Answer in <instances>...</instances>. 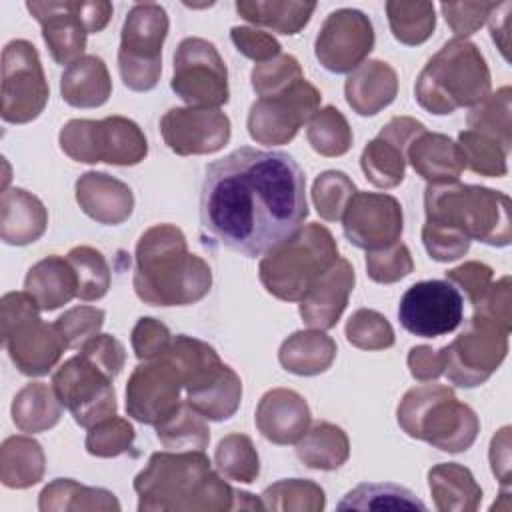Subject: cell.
Segmentation results:
<instances>
[{
	"label": "cell",
	"mask_w": 512,
	"mask_h": 512,
	"mask_svg": "<svg viewBox=\"0 0 512 512\" xmlns=\"http://www.w3.org/2000/svg\"><path fill=\"white\" fill-rule=\"evenodd\" d=\"M306 216V178L288 152L244 146L206 166L200 222L226 248L262 256L296 234Z\"/></svg>",
	"instance_id": "cell-1"
},
{
	"label": "cell",
	"mask_w": 512,
	"mask_h": 512,
	"mask_svg": "<svg viewBox=\"0 0 512 512\" xmlns=\"http://www.w3.org/2000/svg\"><path fill=\"white\" fill-rule=\"evenodd\" d=\"M140 512L234 510L236 490L214 472L202 450L154 452L134 478Z\"/></svg>",
	"instance_id": "cell-2"
},
{
	"label": "cell",
	"mask_w": 512,
	"mask_h": 512,
	"mask_svg": "<svg viewBox=\"0 0 512 512\" xmlns=\"http://www.w3.org/2000/svg\"><path fill=\"white\" fill-rule=\"evenodd\" d=\"M132 284L136 296L150 306H188L210 292L212 270L188 252L178 226L156 224L138 238Z\"/></svg>",
	"instance_id": "cell-3"
},
{
	"label": "cell",
	"mask_w": 512,
	"mask_h": 512,
	"mask_svg": "<svg viewBox=\"0 0 512 512\" xmlns=\"http://www.w3.org/2000/svg\"><path fill=\"white\" fill-rule=\"evenodd\" d=\"M490 84V68L480 48L468 38H452L420 70L414 98L426 112L446 116L484 100Z\"/></svg>",
	"instance_id": "cell-4"
},
{
	"label": "cell",
	"mask_w": 512,
	"mask_h": 512,
	"mask_svg": "<svg viewBox=\"0 0 512 512\" xmlns=\"http://www.w3.org/2000/svg\"><path fill=\"white\" fill-rule=\"evenodd\" d=\"M426 220L458 230L470 240L506 248L512 242L510 198L476 184H428L424 190Z\"/></svg>",
	"instance_id": "cell-5"
},
{
	"label": "cell",
	"mask_w": 512,
	"mask_h": 512,
	"mask_svg": "<svg viewBox=\"0 0 512 512\" xmlns=\"http://www.w3.org/2000/svg\"><path fill=\"white\" fill-rule=\"evenodd\" d=\"M396 418L406 436L450 454L468 450L480 432L476 412L442 384L410 388L396 408Z\"/></svg>",
	"instance_id": "cell-6"
},
{
	"label": "cell",
	"mask_w": 512,
	"mask_h": 512,
	"mask_svg": "<svg viewBox=\"0 0 512 512\" xmlns=\"http://www.w3.org/2000/svg\"><path fill=\"white\" fill-rule=\"evenodd\" d=\"M164 354L182 376L184 402L190 408L214 422L228 420L236 414L242 400V380L220 360L210 344L178 334L172 336Z\"/></svg>",
	"instance_id": "cell-7"
},
{
	"label": "cell",
	"mask_w": 512,
	"mask_h": 512,
	"mask_svg": "<svg viewBox=\"0 0 512 512\" xmlns=\"http://www.w3.org/2000/svg\"><path fill=\"white\" fill-rule=\"evenodd\" d=\"M332 232L308 222L296 234L262 254L258 276L268 294L284 302H300L310 286L338 260Z\"/></svg>",
	"instance_id": "cell-8"
},
{
	"label": "cell",
	"mask_w": 512,
	"mask_h": 512,
	"mask_svg": "<svg viewBox=\"0 0 512 512\" xmlns=\"http://www.w3.org/2000/svg\"><path fill=\"white\" fill-rule=\"evenodd\" d=\"M2 344L24 376L48 374L66 350L56 324L40 318L38 304L26 292H8L0 300Z\"/></svg>",
	"instance_id": "cell-9"
},
{
	"label": "cell",
	"mask_w": 512,
	"mask_h": 512,
	"mask_svg": "<svg viewBox=\"0 0 512 512\" xmlns=\"http://www.w3.org/2000/svg\"><path fill=\"white\" fill-rule=\"evenodd\" d=\"M58 142L68 158L84 164L106 162L112 166H136L148 154L142 128L126 116L68 120L58 134Z\"/></svg>",
	"instance_id": "cell-10"
},
{
	"label": "cell",
	"mask_w": 512,
	"mask_h": 512,
	"mask_svg": "<svg viewBox=\"0 0 512 512\" xmlns=\"http://www.w3.org/2000/svg\"><path fill=\"white\" fill-rule=\"evenodd\" d=\"M168 26V14L160 4L144 2L128 10L118 48V72L126 88L148 92L158 84Z\"/></svg>",
	"instance_id": "cell-11"
},
{
	"label": "cell",
	"mask_w": 512,
	"mask_h": 512,
	"mask_svg": "<svg viewBox=\"0 0 512 512\" xmlns=\"http://www.w3.org/2000/svg\"><path fill=\"white\" fill-rule=\"evenodd\" d=\"M28 12L42 26V38L56 64L70 66L84 56L88 34L102 32L112 18V4L106 0H32Z\"/></svg>",
	"instance_id": "cell-12"
},
{
	"label": "cell",
	"mask_w": 512,
	"mask_h": 512,
	"mask_svg": "<svg viewBox=\"0 0 512 512\" xmlns=\"http://www.w3.org/2000/svg\"><path fill=\"white\" fill-rule=\"evenodd\" d=\"M508 334L494 320L472 314L464 330L450 344L442 346L448 380L460 388L484 384L508 354Z\"/></svg>",
	"instance_id": "cell-13"
},
{
	"label": "cell",
	"mask_w": 512,
	"mask_h": 512,
	"mask_svg": "<svg viewBox=\"0 0 512 512\" xmlns=\"http://www.w3.org/2000/svg\"><path fill=\"white\" fill-rule=\"evenodd\" d=\"M0 96V116L4 122L26 124L44 112L50 88L32 42L16 38L4 46Z\"/></svg>",
	"instance_id": "cell-14"
},
{
	"label": "cell",
	"mask_w": 512,
	"mask_h": 512,
	"mask_svg": "<svg viewBox=\"0 0 512 512\" xmlns=\"http://www.w3.org/2000/svg\"><path fill=\"white\" fill-rule=\"evenodd\" d=\"M172 90L192 108H220L228 102V70L216 46L188 36L174 52Z\"/></svg>",
	"instance_id": "cell-15"
},
{
	"label": "cell",
	"mask_w": 512,
	"mask_h": 512,
	"mask_svg": "<svg viewBox=\"0 0 512 512\" xmlns=\"http://www.w3.org/2000/svg\"><path fill=\"white\" fill-rule=\"evenodd\" d=\"M112 380L84 354L64 360L52 374V386L60 402L82 428H90L116 414Z\"/></svg>",
	"instance_id": "cell-16"
},
{
	"label": "cell",
	"mask_w": 512,
	"mask_h": 512,
	"mask_svg": "<svg viewBox=\"0 0 512 512\" xmlns=\"http://www.w3.org/2000/svg\"><path fill=\"white\" fill-rule=\"evenodd\" d=\"M322 94L306 78L296 80L286 90L258 98L248 112L246 128L254 142L266 146L288 144L302 124L320 108Z\"/></svg>",
	"instance_id": "cell-17"
},
{
	"label": "cell",
	"mask_w": 512,
	"mask_h": 512,
	"mask_svg": "<svg viewBox=\"0 0 512 512\" xmlns=\"http://www.w3.org/2000/svg\"><path fill=\"white\" fill-rule=\"evenodd\" d=\"M464 298L448 280H422L400 298L398 320L404 330L420 338H438L462 324Z\"/></svg>",
	"instance_id": "cell-18"
},
{
	"label": "cell",
	"mask_w": 512,
	"mask_h": 512,
	"mask_svg": "<svg viewBox=\"0 0 512 512\" xmlns=\"http://www.w3.org/2000/svg\"><path fill=\"white\" fill-rule=\"evenodd\" d=\"M374 26L356 8H338L326 16L314 42V56L334 74H350L374 48Z\"/></svg>",
	"instance_id": "cell-19"
},
{
	"label": "cell",
	"mask_w": 512,
	"mask_h": 512,
	"mask_svg": "<svg viewBox=\"0 0 512 512\" xmlns=\"http://www.w3.org/2000/svg\"><path fill=\"white\" fill-rule=\"evenodd\" d=\"M182 390V376L166 356L140 362L126 382V412L156 426L180 408Z\"/></svg>",
	"instance_id": "cell-20"
},
{
	"label": "cell",
	"mask_w": 512,
	"mask_h": 512,
	"mask_svg": "<svg viewBox=\"0 0 512 512\" xmlns=\"http://www.w3.org/2000/svg\"><path fill=\"white\" fill-rule=\"evenodd\" d=\"M402 228V206L390 194L356 192L342 216L344 236L366 252L392 246L400 240Z\"/></svg>",
	"instance_id": "cell-21"
},
{
	"label": "cell",
	"mask_w": 512,
	"mask_h": 512,
	"mask_svg": "<svg viewBox=\"0 0 512 512\" xmlns=\"http://www.w3.org/2000/svg\"><path fill=\"white\" fill-rule=\"evenodd\" d=\"M166 146L178 156L214 154L232 134L230 118L218 108H170L160 118Z\"/></svg>",
	"instance_id": "cell-22"
},
{
	"label": "cell",
	"mask_w": 512,
	"mask_h": 512,
	"mask_svg": "<svg viewBox=\"0 0 512 512\" xmlns=\"http://www.w3.org/2000/svg\"><path fill=\"white\" fill-rule=\"evenodd\" d=\"M424 130L416 118L394 116L362 150L360 166L366 180L384 190L398 186L406 174L408 146Z\"/></svg>",
	"instance_id": "cell-23"
},
{
	"label": "cell",
	"mask_w": 512,
	"mask_h": 512,
	"mask_svg": "<svg viewBox=\"0 0 512 512\" xmlns=\"http://www.w3.org/2000/svg\"><path fill=\"white\" fill-rule=\"evenodd\" d=\"M356 274L346 258H338L302 296L300 316L306 326L330 330L338 324L354 290Z\"/></svg>",
	"instance_id": "cell-24"
},
{
	"label": "cell",
	"mask_w": 512,
	"mask_h": 512,
	"mask_svg": "<svg viewBox=\"0 0 512 512\" xmlns=\"http://www.w3.org/2000/svg\"><path fill=\"white\" fill-rule=\"evenodd\" d=\"M258 432L272 444H296L310 426V408L302 394L290 388L268 390L254 414Z\"/></svg>",
	"instance_id": "cell-25"
},
{
	"label": "cell",
	"mask_w": 512,
	"mask_h": 512,
	"mask_svg": "<svg viewBox=\"0 0 512 512\" xmlns=\"http://www.w3.org/2000/svg\"><path fill=\"white\" fill-rule=\"evenodd\" d=\"M76 202L86 216L106 226L126 222L134 210V194L130 186L96 170L84 172L76 180Z\"/></svg>",
	"instance_id": "cell-26"
},
{
	"label": "cell",
	"mask_w": 512,
	"mask_h": 512,
	"mask_svg": "<svg viewBox=\"0 0 512 512\" xmlns=\"http://www.w3.org/2000/svg\"><path fill=\"white\" fill-rule=\"evenodd\" d=\"M406 162L428 184L458 182L464 166V156L450 136L440 132H420L408 146Z\"/></svg>",
	"instance_id": "cell-27"
},
{
	"label": "cell",
	"mask_w": 512,
	"mask_h": 512,
	"mask_svg": "<svg viewBox=\"0 0 512 512\" xmlns=\"http://www.w3.org/2000/svg\"><path fill=\"white\" fill-rule=\"evenodd\" d=\"M398 94L396 70L384 60H366L344 82L348 106L360 116H376Z\"/></svg>",
	"instance_id": "cell-28"
},
{
	"label": "cell",
	"mask_w": 512,
	"mask_h": 512,
	"mask_svg": "<svg viewBox=\"0 0 512 512\" xmlns=\"http://www.w3.org/2000/svg\"><path fill=\"white\" fill-rule=\"evenodd\" d=\"M48 226V212L40 198L24 188H6L0 198V238L10 246L36 242Z\"/></svg>",
	"instance_id": "cell-29"
},
{
	"label": "cell",
	"mask_w": 512,
	"mask_h": 512,
	"mask_svg": "<svg viewBox=\"0 0 512 512\" xmlns=\"http://www.w3.org/2000/svg\"><path fill=\"white\" fill-rule=\"evenodd\" d=\"M24 292L42 312H52L76 296L78 278L68 258L52 254L28 270L24 278Z\"/></svg>",
	"instance_id": "cell-30"
},
{
	"label": "cell",
	"mask_w": 512,
	"mask_h": 512,
	"mask_svg": "<svg viewBox=\"0 0 512 512\" xmlns=\"http://www.w3.org/2000/svg\"><path fill=\"white\" fill-rule=\"evenodd\" d=\"M112 94L110 72L102 58L86 54L66 66L60 76V96L74 108H98Z\"/></svg>",
	"instance_id": "cell-31"
},
{
	"label": "cell",
	"mask_w": 512,
	"mask_h": 512,
	"mask_svg": "<svg viewBox=\"0 0 512 512\" xmlns=\"http://www.w3.org/2000/svg\"><path fill=\"white\" fill-rule=\"evenodd\" d=\"M428 488L440 512H474L482 502V488L474 474L458 462H440L428 470Z\"/></svg>",
	"instance_id": "cell-32"
},
{
	"label": "cell",
	"mask_w": 512,
	"mask_h": 512,
	"mask_svg": "<svg viewBox=\"0 0 512 512\" xmlns=\"http://www.w3.org/2000/svg\"><path fill=\"white\" fill-rule=\"evenodd\" d=\"M336 358V342L324 330H298L290 334L278 350L282 368L296 376H316L326 372Z\"/></svg>",
	"instance_id": "cell-33"
},
{
	"label": "cell",
	"mask_w": 512,
	"mask_h": 512,
	"mask_svg": "<svg viewBox=\"0 0 512 512\" xmlns=\"http://www.w3.org/2000/svg\"><path fill=\"white\" fill-rule=\"evenodd\" d=\"M42 512H118V498L106 488L84 486L72 478H56L38 496Z\"/></svg>",
	"instance_id": "cell-34"
},
{
	"label": "cell",
	"mask_w": 512,
	"mask_h": 512,
	"mask_svg": "<svg viewBox=\"0 0 512 512\" xmlns=\"http://www.w3.org/2000/svg\"><path fill=\"white\" fill-rule=\"evenodd\" d=\"M64 404L54 386L44 382H30L22 386L12 400V420L20 432L36 434L54 428L62 418Z\"/></svg>",
	"instance_id": "cell-35"
},
{
	"label": "cell",
	"mask_w": 512,
	"mask_h": 512,
	"mask_svg": "<svg viewBox=\"0 0 512 512\" xmlns=\"http://www.w3.org/2000/svg\"><path fill=\"white\" fill-rule=\"evenodd\" d=\"M46 470V456L30 436H10L0 446V480L6 488L24 490L38 484Z\"/></svg>",
	"instance_id": "cell-36"
},
{
	"label": "cell",
	"mask_w": 512,
	"mask_h": 512,
	"mask_svg": "<svg viewBox=\"0 0 512 512\" xmlns=\"http://www.w3.org/2000/svg\"><path fill=\"white\" fill-rule=\"evenodd\" d=\"M298 460L312 470H336L350 456L346 432L332 422H314L296 442Z\"/></svg>",
	"instance_id": "cell-37"
},
{
	"label": "cell",
	"mask_w": 512,
	"mask_h": 512,
	"mask_svg": "<svg viewBox=\"0 0 512 512\" xmlns=\"http://www.w3.org/2000/svg\"><path fill=\"white\" fill-rule=\"evenodd\" d=\"M316 10V2L296 0H238L236 12L256 26L270 28L272 32L294 36L298 34Z\"/></svg>",
	"instance_id": "cell-38"
},
{
	"label": "cell",
	"mask_w": 512,
	"mask_h": 512,
	"mask_svg": "<svg viewBox=\"0 0 512 512\" xmlns=\"http://www.w3.org/2000/svg\"><path fill=\"white\" fill-rule=\"evenodd\" d=\"M154 428H156V438L168 450H176V452L202 450L204 452V448L210 442V428L206 424V418L198 414L194 408H190L186 402H182L174 414H170L166 420H162Z\"/></svg>",
	"instance_id": "cell-39"
},
{
	"label": "cell",
	"mask_w": 512,
	"mask_h": 512,
	"mask_svg": "<svg viewBox=\"0 0 512 512\" xmlns=\"http://www.w3.org/2000/svg\"><path fill=\"white\" fill-rule=\"evenodd\" d=\"M264 510L274 512H320L326 508L324 490L306 478H284L260 494Z\"/></svg>",
	"instance_id": "cell-40"
},
{
	"label": "cell",
	"mask_w": 512,
	"mask_h": 512,
	"mask_svg": "<svg viewBox=\"0 0 512 512\" xmlns=\"http://www.w3.org/2000/svg\"><path fill=\"white\" fill-rule=\"evenodd\" d=\"M386 16L392 36L406 46L426 42L436 28V12L432 2H386Z\"/></svg>",
	"instance_id": "cell-41"
},
{
	"label": "cell",
	"mask_w": 512,
	"mask_h": 512,
	"mask_svg": "<svg viewBox=\"0 0 512 512\" xmlns=\"http://www.w3.org/2000/svg\"><path fill=\"white\" fill-rule=\"evenodd\" d=\"M426 510V504L398 484H358L340 502L338 510Z\"/></svg>",
	"instance_id": "cell-42"
},
{
	"label": "cell",
	"mask_w": 512,
	"mask_h": 512,
	"mask_svg": "<svg viewBox=\"0 0 512 512\" xmlns=\"http://www.w3.org/2000/svg\"><path fill=\"white\" fill-rule=\"evenodd\" d=\"M306 138L314 152L326 158H336L350 150L354 136L346 116L336 106H324L310 118Z\"/></svg>",
	"instance_id": "cell-43"
},
{
	"label": "cell",
	"mask_w": 512,
	"mask_h": 512,
	"mask_svg": "<svg viewBox=\"0 0 512 512\" xmlns=\"http://www.w3.org/2000/svg\"><path fill=\"white\" fill-rule=\"evenodd\" d=\"M510 98H512L510 86H502L496 92L488 94L478 104H474L466 118L468 130L490 136L510 150V144H512Z\"/></svg>",
	"instance_id": "cell-44"
},
{
	"label": "cell",
	"mask_w": 512,
	"mask_h": 512,
	"mask_svg": "<svg viewBox=\"0 0 512 512\" xmlns=\"http://www.w3.org/2000/svg\"><path fill=\"white\" fill-rule=\"evenodd\" d=\"M214 464L220 476L240 484H252L260 474V458L246 434L224 436L214 450Z\"/></svg>",
	"instance_id": "cell-45"
},
{
	"label": "cell",
	"mask_w": 512,
	"mask_h": 512,
	"mask_svg": "<svg viewBox=\"0 0 512 512\" xmlns=\"http://www.w3.org/2000/svg\"><path fill=\"white\" fill-rule=\"evenodd\" d=\"M458 146L464 156V166L474 174L488 178H502L508 172V148L498 140L474 130H462L458 134Z\"/></svg>",
	"instance_id": "cell-46"
},
{
	"label": "cell",
	"mask_w": 512,
	"mask_h": 512,
	"mask_svg": "<svg viewBox=\"0 0 512 512\" xmlns=\"http://www.w3.org/2000/svg\"><path fill=\"white\" fill-rule=\"evenodd\" d=\"M66 258L78 278L76 298L92 302L106 296L110 288V266L100 250L92 246H74Z\"/></svg>",
	"instance_id": "cell-47"
},
{
	"label": "cell",
	"mask_w": 512,
	"mask_h": 512,
	"mask_svg": "<svg viewBox=\"0 0 512 512\" xmlns=\"http://www.w3.org/2000/svg\"><path fill=\"white\" fill-rule=\"evenodd\" d=\"M356 192L358 190L346 172L326 170L318 174L312 184V202L320 218L338 222L342 220L344 210Z\"/></svg>",
	"instance_id": "cell-48"
},
{
	"label": "cell",
	"mask_w": 512,
	"mask_h": 512,
	"mask_svg": "<svg viewBox=\"0 0 512 512\" xmlns=\"http://www.w3.org/2000/svg\"><path fill=\"white\" fill-rule=\"evenodd\" d=\"M346 340L360 350H384L394 344V328L376 310L360 308L346 320Z\"/></svg>",
	"instance_id": "cell-49"
},
{
	"label": "cell",
	"mask_w": 512,
	"mask_h": 512,
	"mask_svg": "<svg viewBox=\"0 0 512 512\" xmlns=\"http://www.w3.org/2000/svg\"><path fill=\"white\" fill-rule=\"evenodd\" d=\"M134 438V426L126 418L114 414L88 428L84 446L86 452L96 458H116L132 448Z\"/></svg>",
	"instance_id": "cell-50"
},
{
	"label": "cell",
	"mask_w": 512,
	"mask_h": 512,
	"mask_svg": "<svg viewBox=\"0 0 512 512\" xmlns=\"http://www.w3.org/2000/svg\"><path fill=\"white\" fill-rule=\"evenodd\" d=\"M300 78H304L302 66L292 54H278L268 62L254 64L250 72V84L260 98L278 94Z\"/></svg>",
	"instance_id": "cell-51"
},
{
	"label": "cell",
	"mask_w": 512,
	"mask_h": 512,
	"mask_svg": "<svg viewBox=\"0 0 512 512\" xmlns=\"http://www.w3.org/2000/svg\"><path fill=\"white\" fill-rule=\"evenodd\" d=\"M414 270V260L404 242L366 252V274L378 284H394Z\"/></svg>",
	"instance_id": "cell-52"
},
{
	"label": "cell",
	"mask_w": 512,
	"mask_h": 512,
	"mask_svg": "<svg viewBox=\"0 0 512 512\" xmlns=\"http://www.w3.org/2000/svg\"><path fill=\"white\" fill-rule=\"evenodd\" d=\"M104 310L96 306H74L66 310L54 324L66 342V348L80 350L88 340L100 334L104 326Z\"/></svg>",
	"instance_id": "cell-53"
},
{
	"label": "cell",
	"mask_w": 512,
	"mask_h": 512,
	"mask_svg": "<svg viewBox=\"0 0 512 512\" xmlns=\"http://www.w3.org/2000/svg\"><path fill=\"white\" fill-rule=\"evenodd\" d=\"M470 238L448 226L426 220L422 226V244L428 256L436 262H452L464 256L470 248Z\"/></svg>",
	"instance_id": "cell-54"
},
{
	"label": "cell",
	"mask_w": 512,
	"mask_h": 512,
	"mask_svg": "<svg viewBox=\"0 0 512 512\" xmlns=\"http://www.w3.org/2000/svg\"><path fill=\"white\" fill-rule=\"evenodd\" d=\"M132 350L140 362L160 358L172 340L168 326L152 316H142L132 328Z\"/></svg>",
	"instance_id": "cell-55"
},
{
	"label": "cell",
	"mask_w": 512,
	"mask_h": 512,
	"mask_svg": "<svg viewBox=\"0 0 512 512\" xmlns=\"http://www.w3.org/2000/svg\"><path fill=\"white\" fill-rule=\"evenodd\" d=\"M496 2H442L440 10L456 38H468L490 16Z\"/></svg>",
	"instance_id": "cell-56"
},
{
	"label": "cell",
	"mask_w": 512,
	"mask_h": 512,
	"mask_svg": "<svg viewBox=\"0 0 512 512\" xmlns=\"http://www.w3.org/2000/svg\"><path fill=\"white\" fill-rule=\"evenodd\" d=\"M444 276L450 284H454L458 290H462L464 296L468 298V302L474 306L486 294V290L492 286L494 272L488 264L478 262V260H470V262H464L456 268L446 270Z\"/></svg>",
	"instance_id": "cell-57"
},
{
	"label": "cell",
	"mask_w": 512,
	"mask_h": 512,
	"mask_svg": "<svg viewBox=\"0 0 512 512\" xmlns=\"http://www.w3.org/2000/svg\"><path fill=\"white\" fill-rule=\"evenodd\" d=\"M474 314H482L494 320L506 332L512 330V286L510 276H502L500 280L492 282L486 294L472 306Z\"/></svg>",
	"instance_id": "cell-58"
},
{
	"label": "cell",
	"mask_w": 512,
	"mask_h": 512,
	"mask_svg": "<svg viewBox=\"0 0 512 512\" xmlns=\"http://www.w3.org/2000/svg\"><path fill=\"white\" fill-rule=\"evenodd\" d=\"M230 38H232L236 50H238L242 56L254 60L256 64L268 62V60L276 58L278 54H282V52H280V50H282L280 42H278L272 34H268V32H264V30H258V28L232 26Z\"/></svg>",
	"instance_id": "cell-59"
},
{
	"label": "cell",
	"mask_w": 512,
	"mask_h": 512,
	"mask_svg": "<svg viewBox=\"0 0 512 512\" xmlns=\"http://www.w3.org/2000/svg\"><path fill=\"white\" fill-rule=\"evenodd\" d=\"M80 354L90 358L110 378H116L126 364L124 344L118 338H114L112 334L94 336L80 348Z\"/></svg>",
	"instance_id": "cell-60"
},
{
	"label": "cell",
	"mask_w": 512,
	"mask_h": 512,
	"mask_svg": "<svg viewBox=\"0 0 512 512\" xmlns=\"http://www.w3.org/2000/svg\"><path fill=\"white\" fill-rule=\"evenodd\" d=\"M406 362H408L412 378H416L420 382H432L444 374L442 348L434 350L432 346H426V344L412 346Z\"/></svg>",
	"instance_id": "cell-61"
},
{
	"label": "cell",
	"mask_w": 512,
	"mask_h": 512,
	"mask_svg": "<svg viewBox=\"0 0 512 512\" xmlns=\"http://www.w3.org/2000/svg\"><path fill=\"white\" fill-rule=\"evenodd\" d=\"M490 466L502 488L510 486V426H502L490 442Z\"/></svg>",
	"instance_id": "cell-62"
},
{
	"label": "cell",
	"mask_w": 512,
	"mask_h": 512,
	"mask_svg": "<svg viewBox=\"0 0 512 512\" xmlns=\"http://www.w3.org/2000/svg\"><path fill=\"white\" fill-rule=\"evenodd\" d=\"M510 10L512 2H496L490 16H488V26L492 40L500 48L502 56L508 60V42H510Z\"/></svg>",
	"instance_id": "cell-63"
}]
</instances>
